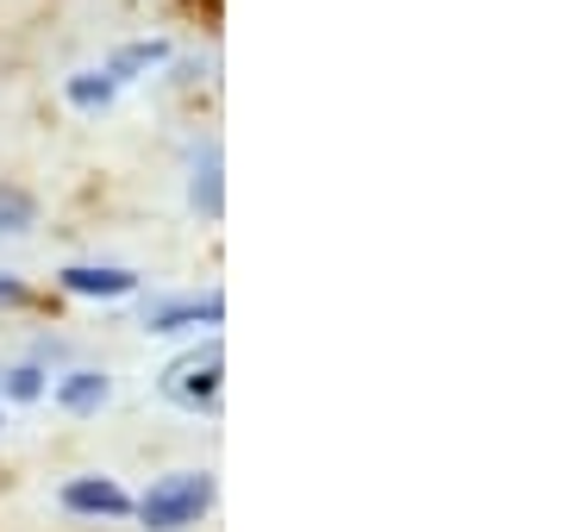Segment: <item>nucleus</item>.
<instances>
[{"label": "nucleus", "mask_w": 563, "mask_h": 532, "mask_svg": "<svg viewBox=\"0 0 563 532\" xmlns=\"http://www.w3.org/2000/svg\"><path fill=\"white\" fill-rule=\"evenodd\" d=\"M63 95H69V107H81V113H101V107H113V76L107 69H76L69 82H63Z\"/></svg>", "instance_id": "1a4fd4ad"}, {"label": "nucleus", "mask_w": 563, "mask_h": 532, "mask_svg": "<svg viewBox=\"0 0 563 532\" xmlns=\"http://www.w3.org/2000/svg\"><path fill=\"white\" fill-rule=\"evenodd\" d=\"M163 63H169V38H125L107 57V76H113V88H125L139 76H151V69H163Z\"/></svg>", "instance_id": "0eeeda50"}, {"label": "nucleus", "mask_w": 563, "mask_h": 532, "mask_svg": "<svg viewBox=\"0 0 563 532\" xmlns=\"http://www.w3.org/2000/svg\"><path fill=\"white\" fill-rule=\"evenodd\" d=\"M213 495H220L213 470H169L132 501V513L144 520V532H181V527H195V520L213 508Z\"/></svg>", "instance_id": "f257e3e1"}, {"label": "nucleus", "mask_w": 563, "mask_h": 532, "mask_svg": "<svg viewBox=\"0 0 563 532\" xmlns=\"http://www.w3.org/2000/svg\"><path fill=\"white\" fill-rule=\"evenodd\" d=\"M25 301V282L20 276H0V308H20Z\"/></svg>", "instance_id": "f8f14e48"}, {"label": "nucleus", "mask_w": 563, "mask_h": 532, "mask_svg": "<svg viewBox=\"0 0 563 532\" xmlns=\"http://www.w3.org/2000/svg\"><path fill=\"white\" fill-rule=\"evenodd\" d=\"M44 389H51V383H44L38 364H20V369H7V376H0V395H7V401H38Z\"/></svg>", "instance_id": "9b49d317"}, {"label": "nucleus", "mask_w": 563, "mask_h": 532, "mask_svg": "<svg viewBox=\"0 0 563 532\" xmlns=\"http://www.w3.org/2000/svg\"><path fill=\"white\" fill-rule=\"evenodd\" d=\"M57 282L69 288V295H88V301H120V295L139 288V276L120 269V264H63Z\"/></svg>", "instance_id": "39448f33"}, {"label": "nucleus", "mask_w": 563, "mask_h": 532, "mask_svg": "<svg viewBox=\"0 0 563 532\" xmlns=\"http://www.w3.org/2000/svg\"><path fill=\"white\" fill-rule=\"evenodd\" d=\"M0 426H7V413H0Z\"/></svg>", "instance_id": "ddd939ff"}, {"label": "nucleus", "mask_w": 563, "mask_h": 532, "mask_svg": "<svg viewBox=\"0 0 563 532\" xmlns=\"http://www.w3.org/2000/svg\"><path fill=\"white\" fill-rule=\"evenodd\" d=\"M32 225H38V201H32L25 188L0 182V232H7V239H20V232H32Z\"/></svg>", "instance_id": "9d476101"}, {"label": "nucleus", "mask_w": 563, "mask_h": 532, "mask_svg": "<svg viewBox=\"0 0 563 532\" xmlns=\"http://www.w3.org/2000/svg\"><path fill=\"white\" fill-rule=\"evenodd\" d=\"M57 501L69 513H88V520H125V513H132V495H125L113 476H69L57 489Z\"/></svg>", "instance_id": "20e7f679"}, {"label": "nucleus", "mask_w": 563, "mask_h": 532, "mask_svg": "<svg viewBox=\"0 0 563 532\" xmlns=\"http://www.w3.org/2000/svg\"><path fill=\"white\" fill-rule=\"evenodd\" d=\"M220 389H225V345H220V339L181 351V357H169V364L157 369V395L169 401V408H181V413L213 408Z\"/></svg>", "instance_id": "f03ea898"}, {"label": "nucleus", "mask_w": 563, "mask_h": 532, "mask_svg": "<svg viewBox=\"0 0 563 532\" xmlns=\"http://www.w3.org/2000/svg\"><path fill=\"white\" fill-rule=\"evenodd\" d=\"M51 401H57L63 413H101L107 401H113V376H107V369H69V376L51 383Z\"/></svg>", "instance_id": "423d86ee"}, {"label": "nucleus", "mask_w": 563, "mask_h": 532, "mask_svg": "<svg viewBox=\"0 0 563 532\" xmlns=\"http://www.w3.org/2000/svg\"><path fill=\"white\" fill-rule=\"evenodd\" d=\"M225 164H220V151H201V164H195V176H188V207L201 213V220H220L225 213Z\"/></svg>", "instance_id": "6e6552de"}, {"label": "nucleus", "mask_w": 563, "mask_h": 532, "mask_svg": "<svg viewBox=\"0 0 563 532\" xmlns=\"http://www.w3.org/2000/svg\"><path fill=\"white\" fill-rule=\"evenodd\" d=\"M225 320V295L207 288V295H151L144 301V332H201V326H220Z\"/></svg>", "instance_id": "7ed1b4c3"}]
</instances>
